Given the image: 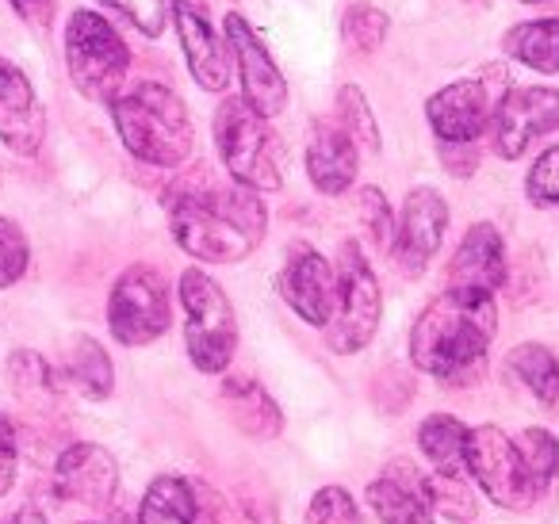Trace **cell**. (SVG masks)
Listing matches in <instances>:
<instances>
[{"label": "cell", "instance_id": "40", "mask_svg": "<svg viewBox=\"0 0 559 524\" xmlns=\"http://www.w3.org/2000/svg\"><path fill=\"white\" fill-rule=\"evenodd\" d=\"M4 524H47V516H43L39 509H32V505H27V509H16V513H12Z\"/></svg>", "mask_w": 559, "mask_h": 524}, {"label": "cell", "instance_id": "8", "mask_svg": "<svg viewBox=\"0 0 559 524\" xmlns=\"http://www.w3.org/2000/svg\"><path fill=\"white\" fill-rule=\"evenodd\" d=\"M467 475L479 483L495 505L502 509H528L540 493V483L528 475L525 460H521L518 440L506 437L498 425H475L467 432Z\"/></svg>", "mask_w": 559, "mask_h": 524}, {"label": "cell", "instance_id": "17", "mask_svg": "<svg viewBox=\"0 0 559 524\" xmlns=\"http://www.w3.org/2000/svg\"><path fill=\"white\" fill-rule=\"evenodd\" d=\"M47 139V111L16 62L0 58V142L20 157H35Z\"/></svg>", "mask_w": 559, "mask_h": 524}, {"label": "cell", "instance_id": "34", "mask_svg": "<svg viewBox=\"0 0 559 524\" xmlns=\"http://www.w3.org/2000/svg\"><path fill=\"white\" fill-rule=\"evenodd\" d=\"M32 264V249H27V238L12 218L0 215V287H12Z\"/></svg>", "mask_w": 559, "mask_h": 524}, {"label": "cell", "instance_id": "9", "mask_svg": "<svg viewBox=\"0 0 559 524\" xmlns=\"http://www.w3.org/2000/svg\"><path fill=\"white\" fill-rule=\"evenodd\" d=\"M173 322L169 307V284L157 269L150 264H131L123 276L116 279L108 299V325L111 337L127 348H139L157 341Z\"/></svg>", "mask_w": 559, "mask_h": 524}, {"label": "cell", "instance_id": "15", "mask_svg": "<svg viewBox=\"0 0 559 524\" xmlns=\"http://www.w3.org/2000/svg\"><path fill=\"white\" fill-rule=\"evenodd\" d=\"M55 493L70 505L111 509L119 493V463L104 444L78 440L55 463Z\"/></svg>", "mask_w": 559, "mask_h": 524}, {"label": "cell", "instance_id": "3", "mask_svg": "<svg viewBox=\"0 0 559 524\" xmlns=\"http://www.w3.org/2000/svg\"><path fill=\"white\" fill-rule=\"evenodd\" d=\"M111 123L127 154L157 169H177L192 157L195 127L185 100L157 81H134L111 96Z\"/></svg>", "mask_w": 559, "mask_h": 524}, {"label": "cell", "instance_id": "20", "mask_svg": "<svg viewBox=\"0 0 559 524\" xmlns=\"http://www.w3.org/2000/svg\"><path fill=\"white\" fill-rule=\"evenodd\" d=\"M223 409L246 437L272 440L284 432V414L272 402V394L253 379H226L223 383Z\"/></svg>", "mask_w": 559, "mask_h": 524}, {"label": "cell", "instance_id": "23", "mask_svg": "<svg viewBox=\"0 0 559 524\" xmlns=\"http://www.w3.org/2000/svg\"><path fill=\"white\" fill-rule=\"evenodd\" d=\"M200 498L195 486L180 475H157L139 505V524H195Z\"/></svg>", "mask_w": 559, "mask_h": 524}, {"label": "cell", "instance_id": "36", "mask_svg": "<svg viewBox=\"0 0 559 524\" xmlns=\"http://www.w3.org/2000/svg\"><path fill=\"white\" fill-rule=\"evenodd\" d=\"M104 4H111L119 16H127L139 32H146L150 39L162 35L165 16H169V4H165V0H104Z\"/></svg>", "mask_w": 559, "mask_h": 524}, {"label": "cell", "instance_id": "29", "mask_svg": "<svg viewBox=\"0 0 559 524\" xmlns=\"http://www.w3.org/2000/svg\"><path fill=\"white\" fill-rule=\"evenodd\" d=\"M429 509H441L452 524L475 521V498L460 475H429Z\"/></svg>", "mask_w": 559, "mask_h": 524}, {"label": "cell", "instance_id": "18", "mask_svg": "<svg viewBox=\"0 0 559 524\" xmlns=\"http://www.w3.org/2000/svg\"><path fill=\"white\" fill-rule=\"evenodd\" d=\"M360 142L342 127V119H314L307 142V177L322 195H342L357 180Z\"/></svg>", "mask_w": 559, "mask_h": 524}, {"label": "cell", "instance_id": "7", "mask_svg": "<svg viewBox=\"0 0 559 524\" xmlns=\"http://www.w3.org/2000/svg\"><path fill=\"white\" fill-rule=\"evenodd\" d=\"M383 314L380 279L368 269L365 253L353 241H345L342 264H337V307L326 325V341L334 353L353 356L376 337Z\"/></svg>", "mask_w": 559, "mask_h": 524}, {"label": "cell", "instance_id": "6", "mask_svg": "<svg viewBox=\"0 0 559 524\" xmlns=\"http://www.w3.org/2000/svg\"><path fill=\"white\" fill-rule=\"evenodd\" d=\"M66 66L81 96L111 104L131 70V50L108 20L81 9L66 24Z\"/></svg>", "mask_w": 559, "mask_h": 524}, {"label": "cell", "instance_id": "16", "mask_svg": "<svg viewBox=\"0 0 559 524\" xmlns=\"http://www.w3.org/2000/svg\"><path fill=\"white\" fill-rule=\"evenodd\" d=\"M169 12L195 85L207 93H223L230 85V47H223L215 24H211L207 0H173Z\"/></svg>", "mask_w": 559, "mask_h": 524}, {"label": "cell", "instance_id": "30", "mask_svg": "<svg viewBox=\"0 0 559 524\" xmlns=\"http://www.w3.org/2000/svg\"><path fill=\"white\" fill-rule=\"evenodd\" d=\"M518 448H521V460H525L528 475L540 483V490L559 478V440L551 437L548 429H525L518 437Z\"/></svg>", "mask_w": 559, "mask_h": 524}, {"label": "cell", "instance_id": "27", "mask_svg": "<svg viewBox=\"0 0 559 524\" xmlns=\"http://www.w3.org/2000/svg\"><path fill=\"white\" fill-rule=\"evenodd\" d=\"M9 379L27 406H55L62 398V379H58L50 360H43L39 353H12Z\"/></svg>", "mask_w": 559, "mask_h": 524}, {"label": "cell", "instance_id": "42", "mask_svg": "<svg viewBox=\"0 0 559 524\" xmlns=\"http://www.w3.org/2000/svg\"><path fill=\"white\" fill-rule=\"evenodd\" d=\"M88 524H93V521H88Z\"/></svg>", "mask_w": 559, "mask_h": 524}, {"label": "cell", "instance_id": "37", "mask_svg": "<svg viewBox=\"0 0 559 524\" xmlns=\"http://www.w3.org/2000/svg\"><path fill=\"white\" fill-rule=\"evenodd\" d=\"M16 471H20V440H16V425L0 414V498L16 486Z\"/></svg>", "mask_w": 559, "mask_h": 524}, {"label": "cell", "instance_id": "14", "mask_svg": "<svg viewBox=\"0 0 559 524\" xmlns=\"http://www.w3.org/2000/svg\"><path fill=\"white\" fill-rule=\"evenodd\" d=\"M226 47H230L234 66H238L241 96H246L261 116L276 119L280 111L288 108V85H284V73L276 70L272 55L264 50L261 35H257L253 27H249V20L238 16V12L226 16Z\"/></svg>", "mask_w": 559, "mask_h": 524}, {"label": "cell", "instance_id": "1", "mask_svg": "<svg viewBox=\"0 0 559 524\" xmlns=\"http://www.w3.org/2000/svg\"><path fill=\"white\" fill-rule=\"evenodd\" d=\"M173 241L195 261L238 264L264 241L269 211L246 184H211L195 180L169 195Z\"/></svg>", "mask_w": 559, "mask_h": 524}, {"label": "cell", "instance_id": "33", "mask_svg": "<svg viewBox=\"0 0 559 524\" xmlns=\"http://www.w3.org/2000/svg\"><path fill=\"white\" fill-rule=\"evenodd\" d=\"M525 195L533 207H559V146H548L525 177Z\"/></svg>", "mask_w": 559, "mask_h": 524}, {"label": "cell", "instance_id": "25", "mask_svg": "<svg viewBox=\"0 0 559 524\" xmlns=\"http://www.w3.org/2000/svg\"><path fill=\"white\" fill-rule=\"evenodd\" d=\"M368 505L383 524H433L426 493L391 475H380L368 483Z\"/></svg>", "mask_w": 559, "mask_h": 524}, {"label": "cell", "instance_id": "12", "mask_svg": "<svg viewBox=\"0 0 559 524\" xmlns=\"http://www.w3.org/2000/svg\"><path fill=\"white\" fill-rule=\"evenodd\" d=\"M276 291L307 325L326 330L337 307V269L314 246L299 241L288 249V261L276 276Z\"/></svg>", "mask_w": 559, "mask_h": 524}, {"label": "cell", "instance_id": "22", "mask_svg": "<svg viewBox=\"0 0 559 524\" xmlns=\"http://www.w3.org/2000/svg\"><path fill=\"white\" fill-rule=\"evenodd\" d=\"M467 425L452 414H429L418 429V444L437 475H467Z\"/></svg>", "mask_w": 559, "mask_h": 524}, {"label": "cell", "instance_id": "32", "mask_svg": "<svg viewBox=\"0 0 559 524\" xmlns=\"http://www.w3.org/2000/svg\"><path fill=\"white\" fill-rule=\"evenodd\" d=\"M337 111H342V127L368 150H380V127L372 119V108H368L365 93L357 85H345L337 93Z\"/></svg>", "mask_w": 559, "mask_h": 524}, {"label": "cell", "instance_id": "24", "mask_svg": "<svg viewBox=\"0 0 559 524\" xmlns=\"http://www.w3.org/2000/svg\"><path fill=\"white\" fill-rule=\"evenodd\" d=\"M506 368L536 402H544V406L559 402V356L548 345H536V341L518 345L506 356Z\"/></svg>", "mask_w": 559, "mask_h": 524}, {"label": "cell", "instance_id": "13", "mask_svg": "<svg viewBox=\"0 0 559 524\" xmlns=\"http://www.w3.org/2000/svg\"><path fill=\"white\" fill-rule=\"evenodd\" d=\"M449 230V203L437 188H414L403 203V215L395 223V241H391V257L406 276H421L426 264L437 257Z\"/></svg>", "mask_w": 559, "mask_h": 524}, {"label": "cell", "instance_id": "11", "mask_svg": "<svg viewBox=\"0 0 559 524\" xmlns=\"http://www.w3.org/2000/svg\"><path fill=\"white\" fill-rule=\"evenodd\" d=\"M490 146L502 162H518L536 139L559 131V88H506L490 119Z\"/></svg>", "mask_w": 559, "mask_h": 524}, {"label": "cell", "instance_id": "28", "mask_svg": "<svg viewBox=\"0 0 559 524\" xmlns=\"http://www.w3.org/2000/svg\"><path fill=\"white\" fill-rule=\"evenodd\" d=\"M388 27L391 20L383 16L380 9L372 4H353L349 12L342 16V39L349 55H376L388 39Z\"/></svg>", "mask_w": 559, "mask_h": 524}, {"label": "cell", "instance_id": "35", "mask_svg": "<svg viewBox=\"0 0 559 524\" xmlns=\"http://www.w3.org/2000/svg\"><path fill=\"white\" fill-rule=\"evenodd\" d=\"M360 223H365L368 238L376 241L380 249H391L395 241V211H391L388 195L380 188H365L360 192Z\"/></svg>", "mask_w": 559, "mask_h": 524}, {"label": "cell", "instance_id": "4", "mask_svg": "<svg viewBox=\"0 0 559 524\" xmlns=\"http://www.w3.org/2000/svg\"><path fill=\"white\" fill-rule=\"evenodd\" d=\"M215 142L226 172L253 192H280L284 184V142L246 96H226L215 111Z\"/></svg>", "mask_w": 559, "mask_h": 524}, {"label": "cell", "instance_id": "19", "mask_svg": "<svg viewBox=\"0 0 559 524\" xmlns=\"http://www.w3.org/2000/svg\"><path fill=\"white\" fill-rule=\"evenodd\" d=\"M506 284V241L490 223H475L449 261V287L495 295Z\"/></svg>", "mask_w": 559, "mask_h": 524}, {"label": "cell", "instance_id": "38", "mask_svg": "<svg viewBox=\"0 0 559 524\" xmlns=\"http://www.w3.org/2000/svg\"><path fill=\"white\" fill-rule=\"evenodd\" d=\"M441 162L449 165L452 177H467L479 162L475 154V142H441Z\"/></svg>", "mask_w": 559, "mask_h": 524}, {"label": "cell", "instance_id": "31", "mask_svg": "<svg viewBox=\"0 0 559 524\" xmlns=\"http://www.w3.org/2000/svg\"><path fill=\"white\" fill-rule=\"evenodd\" d=\"M304 524H365V513L345 486H322L307 505Z\"/></svg>", "mask_w": 559, "mask_h": 524}, {"label": "cell", "instance_id": "5", "mask_svg": "<svg viewBox=\"0 0 559 524\" xmlns=\"http://www.w3.org/2000/svg\"><path fill=\"white\" fill-rule=\"evenodd\" d=\"M180 307H185V345L203 376H218L230 368L238 353V318L226 291L203 269L180 272Z\"/></svg>", "mask_w": 559, "mask_h": 524}, {"label": "cell", "instance_id": "2", "mask_svg": "<svg viewBox=\"0 0 559 524\" xmlns=\"http://www.w3.org/2000/svg\"><path fill=\"white\" fill-rule=\"evenodd\" d=\"M498 330L495 295L487 291H460L444 287L433 302L418 314L411 330V360L418 371L437 379L472 376L487 356Z\"/></svg>", "mask_w": 559, "mask_h": 524}, {"label": "cell", "instance_id": "41", "mask_svg": "<svg viewBox=\"0 0 559 524\" xmlns=\"http://www.w3.org/2000/svg\"><path fill=\"white\" fill-rule=\"evenodd\" d=\"M521 4H544V0H521Z\"/></svg>", "mask_w": 559, "mask_h": 524}, {"label": "cell", "instance_id": "10", "mask_svg": "<svg viewBox=\"0 0 559 524\" xmlns=\"http://www.w3.org/2000/svg\"><path fill=\"white\" fill-rule=\"evenodd\" d=\"M506 93V73L487 70L479 78H460L426 100V119L441 142H475L495 119Z\"/></svg>", "mask_w": 559, "mask_h": 524}, {"label": "cell", "instance_id": "21", "mask_svg": "<svg viewBox=\"0 0 559 524\" xmlns=\"http://www.w3.org/2000/svg\"><path fill=\"white\" fill-rule=\"evenodd\" d=\"M502 55L533 73H559V20H528L502 35Z\"/></svg>", "mask_w": 559, "mask_h": 524}, {"label": "cell", "instance_id": "26", "mask_svg": "<svg viewBox=\"0 0 559 524\" xmlns=\"http://www.w3.org/2000/svg\"><path fill=\"white\" fill-rule=\"evenodd\" d=\"M70 379L85 398L100 402L116 391V368H111V356L104 353L100 341L78 337L70 353Z\"/></svg>", "mask_w": 559, "mask_h": 524}, {"label": "cell", "instance_id": "39", "mask_svg": "<svg viewBox=\"0 0 559 524\" xmlns=\"http://www.w3.org/2000/svg\"><path fill=\"white\" fill-rule=\"evenodd\" d=\"M12 9H16L20 20H27L32 27H50L58 12V0H9Z\"/></svg>", "mask_w": 559, "mask_h": 524}]
</instances>
